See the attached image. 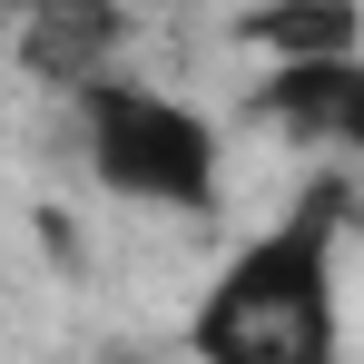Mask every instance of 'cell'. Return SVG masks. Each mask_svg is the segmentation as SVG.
I'll use <instances>...</instances> for the list:
<instances>
[{"label":"cell","mask_w":364,"mask_h":364,"mask_svg":"<svg viewBox=\"0 0 364 364\" xmlns=\"http://www.w3.org/2000/svg\"><path fill=\"white\" fill-rule=\"evenodd\" d=\"M256 60H315V50H364V0H256L237 20Z\"/></svg>","instance_id":"obj_5"},{"label":"cell","mask_w":364,"mask_h":364,"mask_svg":"<svg viewBox=\"0 0 364 364\" xmlns=\"http://www.w3.org/2000/svg\"><path fill=\"white\" fill-rule=\"evenodd\" d=\"M364 217L355 178H305L286 197L276 227L217 266V286L197 296L187 315V345L197 355H276V364H305V355H335V256H345V227Z\"/></svg>","instance_id":"obj_1"},{"label":"cell","mask_w":364,"mask_h":364,"mask_svg":"<svg viewBox=\"0 0 364 364\" xmlns=\"http://www.w3.org/2000/svg\"><path fill=\"white\" fill-rule=\"evenodd\" d=\"M256 119L286 128L296 148L364 158V50H315V60H266Z\"/></svg>","instance_id":"obj_3"},{"label":"cell","mask_w":364,"mask_h":364,"mask_svg":"<svg viewBox=\"0 0 364 364\" xmlns=\"http://www.w3.org/2000/svg\"><path fill=\"white\" fill-rule=\"evenodd\" d=\"M109 50H119V0H40L30 30H20V60L40 69V79H60V89L99 79Z\"/></svg>","instance_id":"obj_4"},{"label":"cell","mask_w":364,"mask_h":364,"mask_svg":"<svg viewBox=\"0 0 364 364\" xmlns=\"http://www.w3.org/2000/svg\"><path fill=\"white\" fill-rule=\"evenodd\" d=\"M69 128H79V168L99 197L119 207H158V217H207L227 187V128L207 119L197 99L99 69L69 89Z\"/></svg>","instance_id":"obj_2"}]
</instances>
